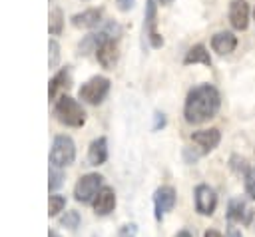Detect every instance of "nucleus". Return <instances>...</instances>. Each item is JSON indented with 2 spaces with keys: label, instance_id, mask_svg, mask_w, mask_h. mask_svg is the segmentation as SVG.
I'll return each mask as SVG.
<instances>
[{
  "label": "nucleus",
  "instance_id": "f257e3e1",
  "mask_svg": "<svg viewBox=\"0 0 255 237\" xmlns=\"http://www.w3.org/2000/svg\"><path fill=\"white\" fill-rule=\"evenodd\" d=\"M221 108V94L213 84H199L189 90L183 106V118L191 125H199L217 116Z\"/></svg>",
  "mask_w": 255,
  "mask_h": 237
},
{
  "label": "nucleus",
  "instance_id": "f03ea898",
  "mask_svg": "<svg viewBox=\"0 0 255 237\" xmlns=\"http://www.w3.org/2000/svg\"><path fill=\"white\" fill-rule=\"evenodd\" d=\"M54 116L60 123L70 127H80L86 123V110L70 96H60L54 104Z\"/></svg>",
  "mask_w": 255,
  "mask_h": 237
},
{
  "label": "nucleus",
  "instance_id": "7ed1b4c3",
  "mask_svg": "<svg viewBox=\"0 0 255 237\" xmlns=\"http://www.w3.org/2000/svg\"><path fill=\"white\" fill-rule=\"evenodd\" d=\"M76 159V145L70 135H56L50 147V163L52 167H66L72 165Z\"/></svg>",
  "mask_w": 255,
  "mask_h": 237
},
{
  "label": "nucleus",
  "instance_id": "20e7f679",
  "mask_svg": "<svg viewBox=\"0 0 255 237\" xmlns=\"http://www.w3.org/2000/svg\"><path fill=\"white\" fill-rule=\"evenodd\" d=\"M108 92H110V80H108L106 76H94V78H90L86 84H82L78 96H80V100H84L86 104L98 106V104H102V102L106 100Z\"/></svg>",
  "mask_w": 255,
  "mask_h": 237
},
{
  "label": "nucleus",
  "instance_id": "39448f33",
  "mask_svg": "<svg viewBox=\"0 0 255 237\" xmlns=\"http://www.w3.org/2000/svg\"><path fill=\"white\" fill-rule=\"evenodd\" d=\"M102 181H104V177L100 173H86V175H82L76 181V187H74L76 201H80V203H92L96 199L98 191L104 187Z\"/></svg>",
  "mask_w": 255,
  "mask_h": 237
},
{
  "label": "nucleus",
  "instance_id": "423d86ee",
  "mask_svg": "<svg viewBox=\"0 0 255 237\" xmlns=\"http://www.w3.org/2000/svg\"><path fill=\"white\" fill-rule=\"evenodd\" d=\"M120 26L116 24V22H108L100 32H92V34H88L82 42H80V54H84V56H88V54H92V52H96L98 50V46L102 44V42H106V40H118V36H120Z\"/></svg>",
  "mask_w": 255,
  "mask_h": 237
},
{
  "label": "nucleus",
  "instance_id": "0eeeda50",
  "mask_svg": "<svg viewBox=\"0 0 255 237\" xmlns=\"http://www.w3.org/2000/svg\"><path fill=\"white\" fill-rule=\"evenodd\" d=\"M143 32L145 38L149 40L151 48H161L163 38L157 32V2L155 0H147L145 2V20H143Z\"/></svg>",
  "mask_w": 255,
  "mask_h": 237
},
{
  "label": "nucleus",
  "instance_id": "6e6552de",
  "mask_svg": "<svg viewBox=\"0 0 255 237\" xmlns=\"http://www.w3.org/2000/svg\"><path fill=\"white\" fill-rule=\"evenodd\" d=\"M255 215V209L243 199V197H233L227 203V219L229 223H239V225H251Z\"/></svg>",
  "mask_w": 255,
  "mask_h": 237
},
{
  "label": "nucleus",
  "instance_id": "1a4fd4ad",
  "mask_svg": "<svg viewBox=\"0 0 255 237\" xmlns=\"http://www.w3.org/2000/svg\"><path fill=\"white\" fill-rule=\"evenodd\" d=\"M193 197H195V211L199 215H213L217 207V193L213 191V187H209L207 183H199L193 191Z\"/></svg>",
  "mask_w": 255,
  "mask_h": 237
},
{
  "label": "nucleus",
  "instance_id": "9d476101",
  "mask_svg": "<svg viewBox=\"0 0 255 237\" xmlns=\"http://www.w3.org/2000/svg\"><path fill=\"white\" fill-rule=\"evenodd\" d=\"M177 201V195H175V189L171 185H161L155 189L153 193V207H155V219H161L167 211L173 209Z\"/></svg>",
  "mask_w": 255,
  "mask_h": 237
},
{
  "label": "nucleus",
  "instance_id": "9b49d317",
  "mask_svg": "<svg viewBox=\"0 0 255 237\" xmlns=\"http://www.w3.org/2000/svg\"><path fill=\"white\" fill-rule=\"evenodd\" d=\"M189 137H191V141L199 147V153H209V151H213V149L219 145V141H221V131H219L217 127L197 129V131H193Z\"/></svg>",
  "mask_w": 255,
  "mask_h": 237
},
{
  "label": "nucleus",
  "instance_id": "f8f14e48",
  "mask_svg": "<svg viewBox=\"0 0 255 237\" xmlns=\"http://www.w3.org/2000/svg\"><path fill=\"white\" fill-rule=\"evenodd\" d=\"M94 54H96V60L100 62L102 68L112 70V68L118 64V60H120V46H118V40L112 38V40L102 42Z\"/></svg>",
  "mask_w": 255,
  "mask_h": 237
},
{
  "label": "nucleus",
  "instance_id": "ddd939ff",
  "mask_svg": "<svg viewBox=\"0 0 255 237\" xmlns=\"http://www.w3.org/2000/svg\"><path fill=\"white\" fill-rule=\"evenodd\" d=\"M229 22L235 30H247L249 26V4L245 0L229 2Z\"/></svg>",
  "mask_w": 255,
  "mask_h": 237
},
{
  "label": "nucleus",
  "instance_id": "4468645a",
  "mask_svg": "<svg viewBox=\"0 0 255 237\" xmlns=\"http://www.w3.org/2000/svg\"><path fill=\"white\" fill-rule=\"evenodd\" d=\"M70 86H72V76H70V68L66 66V68L58 70L54 74V78L50 80V84H48V98L56 102L62 92L70 90Z\"/></svg>",
  "mask_w": 255,
  "mask_h": 237
},
{
  "label": "nucleus",
  "instance_id": "2eb2a0df",
  "mask_svg": "<svg viewBox=\"0 0 255 237\" xmlns=\"http://www.w3.org/2000/svg\"><path fill=\"white\" fill-rule=\"evenodd\" d=\"M237 48V36L233 32H217L213 38H211V50L217 54V56H227L231 54L233 50Z\"/></svg>",
  "mask_w": 255,
  "mask_h": 237
},
{
  "label": "nucleus",
  "instance_id": "dca6fc26",
  "mask_svg": "<svg viewBox=\"0 0 255 237\" xmlns=\"http://www.w3.org/2000/svg\"><path fill=\"white\" fill-rule=\"evenodd\" d=\"M92 203H94L96 215H110L114 211V207H116V193H114V189L104 185L98 191V195H96V199Z\"/></svg>",
  "mask_w": 255,
  "mask_h": 237
},
{
  "label": "nucleus",
  "instance_id": "f3484780",
  "mask_svg": "<svg viewBox=\"0 0 255 237\" xmlns=\"http://www.w3.org/2000/svg\"><path fill=\"white\" fill-rule=\"evenodd\" d=\"M100 24H102V10L100 8H88V10L72 16V26H76V28H96Z\"/></svg>",
  "mask_w": 255,
  "mask_h": 237
},
{
  "label": "nucleus",
  "instance_id": "a211bd4d",
  "mask_svg": "<svg viewBox=\"0 0 255 237\" xmlns=\"http://www.w3.org/2000/svg\"><path fill=\"white\" fill-rule=\"evenodd\" d=\"M108 159V139L98 137L88 147V163L90 165H102Z\"/></svg>",
  "mask_w": 255,
  "mask_h": 237
},
{
  "label": "nucleus",
  "instance_id": "6ab92c4d",
  "mask_svg": "<svg viewBox=\"0 0 255 237\" xmlns=\"http://www.w3.org/2000/svg\"><path fill=\"white\" fill-rule=\"evenodd\" d=\"M183 64L185 66H189V64H203V66L209 68L211 66V56H209V52H207V48L203 44H195V46H191L187 50V54L183 58Z\"/></svg>",
  "mask_w": 255,
  "mask_h": 237
},
{
  "label": "nucleus",
  "instance_id": "aec40b11",
  "mask_svg": "<svg viewBox=\"0 0 255 237\" xmlns=\"http://www.w3.org/2000/svg\"><path fill=\"white\" fill-rule=\"evenodd\" d=\"M62 28H64V14H62V10H60V8H54V10L50 12L48 32H50L52 36H58V34L62 32Z\"/></svg>",
  "mask_w": 255,
  "mask_h": 237
},
{
  "label": "nucleus",
  "instance_id": "412c9836",
  "mask_svg": "<svg viewBox=\"0 0 255 237\" xmlns=\"http://www.w3.org/2000/svg\"><path fill=\"white\" fill-rule=\"evenodd\" d=\"M229 167H231V171L235 173V175H239V177H243L247 171H249V163H247V159L243 157V155H237V153H233L231 157H229Z\"/></svg>",
  "mask_w": 255,
  "mask_h": 237
},
{
  "label": "nucleus",
  "instance_id": "4be33fe9",
  "mask_svg": "<svg viewBox=\"0 0 255 237\" xmlns=\"http://www.w3.org/2000/svg\"><path fill=\"white\" fill-rule=\"evenodd\" d=\"M64 207H66L64 195H50V201H48V215L50 217H56L60 211H64Z\"/></svg>",
  "mask_w": 255,
  "mask_h": 237
},
{
  "label": "nucleus",
  "instance_id": "5701e85b",
  "mask_svg": "<svg viewBox=\"0 0 255 237\" xmlns=\"http://www.w3.org/2000/svg\"><path fill=\"white\" fill-rule=\"evenodd\" d=\"M80 221H82V217H80V213L74 211V209L66 211V213L60 217V225H62V227H68V229H76V227L80 225Z\"/></svg>",
  "mask_w": 255,
  "mask_h": 237
},
{
  "label": "nucleus",
  "instance_id": "b1692460",
  "mask_svg": "<svg viewBox=\"0 0 255 237\" xmlns=\"http://www.w3.org/2000/svg\"><path fill=\"white\" fill-rule=\"evenodd\" d=\"M243 187L245 195L249 199H255V167H249V171L243 175Z\"/></svg>",
  "mask_w": 255,
  "mask_h": 237
},
{
  "label": "nucleus",
  "instance_id": "393cba45",
  "mask_svg": "<svg viewBox=\"0 0 255 237\" xmlns=\"http://www.w3.org/2000/svg\"><path fill=\"white\" fill-rule=\"evenodd\" d=\"M62 183H64V173H62V169H60V167H50V181H48L50 191L58 189Z\"/></svg>",
  "mask_w": 255,
  "mask_h": 237
},
{
  "label": "nucleus",
  "instance_id": "a878e982",
  "mask_svg": "<svg viewBox=\"0 0 255 237\" xmlns=\"http://www.w3.org/2000/svg\"><path fill=\"white\" fill-rule=\"evenodd\" d=\"M48 52H50V56H48L50 68H56L58 62H60V46H58L56 40H50V42H48Z\"/></svg>",
  "mask_w": 255,
  "mask_h": 237
},
{
  "label": "nucleus",
  "instance_id": "bb28decb",
  "mask_svg": "<svg viewBox=\"0 0 255 237\" xmlns=\"http://www.w3.org/2000/svg\"><path fill=\"white\" fill-rule=\"evenodd\" d=\"M135 235H137V225L135 223H126L118 231V237H135Z\"/></svg>",
  "mask_w": 255,
  "mask_h": 237
},
{
  "label": "nucleus",
  "instance_id": "cd10ccee",
  "mask_svg": "<svg viewBox=\"0 0 255 237\" xmlns=\"http://www.w3.org/2000/svg\"><path fill=\"white\" fill-rule=\"evenodd\" d=\"M163 125H165V116H163L161 112H155V114H153V129L157 131V129L163 127Z\"/></svg>",
  "mask_w": 255,
  "mask_h": 237
},
{
  "label": "nucleus",
  "instance_id": "c85d7f7f",
  "mask_svg": "<svg viewBox=\"0 0 255 237\" xmlns=\"http://www.w3.org/2000/svg\"><path fill=\"white\" fill-rule=\"evenodd\" d=\"M118 2V6H120V10H124V12H128L133 4H135V0H116Z\"/></svg>",
  "mask_w": 255,
  "mask_h": 237
},
{
  "label": "nucleus",
  "instance_id": "c756f323",
  "mask_svg": "<svg viewBox=\"0 0 255 237\" xmlns=\"http://www.w3.org/2000/svg\"><path fill=\"white\" fill-rule=\"evenodd\" d=\"M227 237H243V235H241V231H239L233 223H229V227H227Z\"/></svg>",
  "mask_w": 255,
  "mask_h": 237
},
{
  "label": "nucleus",
  "instance_id": "7c9ffc66",
  "mask_svg": "<svg viewBox=\"0 0 255 237\" xmlns=\"http://www.w3.org/2000/svg\"><path fill=\"white\" fill-rule=\"evenodd\" d=\"M203 237H223L219 231H215V229H207L205 233H203Z\"/></svg>",
  "mask_w": 255,
  "mask_h": 237
},
{
  "label": "nucleus",
  "instance_id": "2f4dec72",
  "mask_svg": "<svg viewBox=\"0 0 255 237\" xmlns=\"http://www.w3.org/2000/svg\"><path fill=\"white\" fill-rule=\"evenodd\" d=\"M175 237H193V235H191L187 229H181V231H177V233H175Z\"/></svg>",
  "mask_w": 255,
  "mask_h": 237
},
{
  "label": "nucleus",
  "instance_id": "473e14b6",
  "mask_svg": "<svg viewBox=\"0 0 255 237\" xmlns=\"http://www.w3.org/2000/svg\"><path fill=\"white\" fill-rule=\"evenodd\" d=\"M157 2H159V4H161V6H169V4H171V2H173V0H157Z\"/></svg>",
  "mask_w": 255,
  "mask_h": 237
},
{
  "label": "nucleus",
  "instance_id": "72a5a7b5",
  "mask_svg": "<svg viewBox=\"0 0 255 237\" xmlns=\"http://www.w3.org/2000/svg\"><path fill=\"white\" fill-rule=\"evenodd\" d=\"M48 237H60V235H58L54 229H50V231H48Z\"/></svg>",
  "mask_w": 255,
  "mask_h": 237
},
{
  "label": "nucleus",
  "instance_id": "f704fd0d",
  "mask_svg": "<svg viewBox=\"0 0 255 237\" xmlns=\"http://www.w3.org/2000/svg\"><path fill=\"white\" fill-rule=\"evenodd\" d=\"M253 20H255V10H253Z\"/></svg>",
  "mask_w": 255,
  "mask_h": 237
},
{
  "label": "nucleus",
  "instance_id": "c9c22d12",
  "mask_svg": "<svg viewBox=\"0 0 255 237\" xmlns=\"http://www.w3.org/2000/svg\"><path fill=\"white\" fill-rule=\"evenodd\" d=\"M92 237H96V235H92Z\"/></svg>",
  "mask_w": 255,
  "mask_h": 237
}]
</instances>
